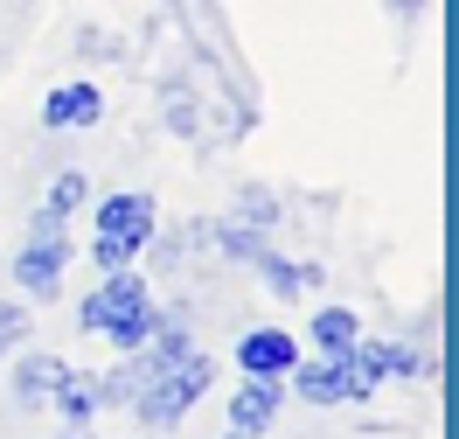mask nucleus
Wrapping results in <instances>:
<instances>
[{
  "label": "nucleus",
  "mask_w": 459,
  "mask_h": 439,
  "mask_svg": "<svg viewBox=\"0 0 459 439\" xmlns=\"http://www.w3.org/2000/svg\"><path fill=\"white\" fill-rule=\"evenodd\" d=\"M153 293H146V279H133V272H105V286L84 300V328H98L112 349H140L146 335H153Z\"/></svg>",
  "instance_id": "obj_1"
},
{
  "label": "nucleus",
  "mask_w": 459,
  "mask_h": 439,
  "mask_svg": "<svg viewBox=\"0 0 459 439\" xmlns=\"http://www.w3.org/2000/svg\"><path fill=\"white\" fill-rule=\"evenodd\" d=\"M209 383H216V363L202 349H188V356H174L160 377H146L140 391H133V411H140V426H181Z\"/></svg>",
  "instance_id": "obj_2"
},
{
  "label": "nucleus",
  "mask_w": 459,
  "mask_h": 439,
  "mask_svg": "<svg viewBox=\"0 0 459 439\" xmlns=\"http://www.w3.org/2000/svg\"><path fill=\"white\" fill-rule=\"evenodd\" d=\"M153 196H105L98 203V237H91V259H98V272H126V259L133 251H146V237H153Z\"/></svg>",
  "instance_id": "obj_3"
},
{
  "label": "nucleus",
  "mask_w": 459,
  "mask_h": 439,
  "mask_svg": "<svg viewBox=\"0 0 459 439\" xmlns=\"http://www.w3.org/2000/svg\"><path fill=\"white\" fill-rule=\"evenodd\" d=\"M63 265H70V237H63V216H56V209H35L29 244H22V259H14V279H22V293H35V300H56Z\"/></svg>",
  "instance_id": "obj_4"
},
{
  "label": "nucleus",
  "mask_w": 459,
  "mask_h": 439,
  "mask_svg": "<svg viewBox=\"0 0 459 439\" xmlns=\"http://www.w3.org/2000/svg\"><path fill=\"white\" fill-rule=\"evenodd\" d=\"M286 377H292V391H299L307 405H355V398H369V391H376V377L348 349L342 356H314V363H292Z\"/></svg>",
  "instance_id": "obj_5"
},
{
  "label": "nucleus",
  "mask_w": 459,
  "mask_h": 439,
  "mask_svg": "<svg viewBox=\"0 0 459 439\" xmlns=\"http://www.w3.org/2000/svg\"><path fill=\"white\" fill-rule=\"evenodd\" d=\"M237 363H244L251 377H286L292 363H299V349H292V335H279V328H251V335L237 342Z\"/></svg>",
  "instance_id": "obj_6"
},
{
  "label": "nucleus",
  "mask_w": 459,
  "mask_h": 439,
  "mask_svg": "<svg viewBox=\"0 0 459 439\" xmlns=\"http://www.w3.org/2000/svg\"><path fill=\"white\" fill-rule=\"evenodd\" d=\"M63 356H49V349H35V356H22V370H14V405L22 411H42L49 398H56V383H63Z\"/></svg>",
  "instance_id": "obj_7"
},
{
  "label": "nucleus",
  "mask_w": 459,
  "mask_h": 439,
  "mask_svg": "<svg viewBox=\"0 0 459 439\" xmlns=\"http://www.w3.org/2000/svg\"><path fill=\"white\" fill-rule=\"evenodd\" d=\"M98 112H105L98 84H63V91L42 98V126H56V133H77V126H91Z\"/></svg>",
  "instance_id": "obj_8"
},
{
  "label": "nucleus",
  "mask_w": 459,
  "mask_h": 439,
  "mask_svg": "<svg viewBox=\"0 0 459 439\" xmlns=\"http://www.w3.org/2000/svg\"><path fill=\"white\" fill-rule=\"evenodd\" d=\"M272 418H279V377H251L230 398V426H244V433H264Z\"/></svg>",
  "instance_id": "obj_9"
},
{
  "label": "nucleus",
  "mask_w": 459,
  "mask_h": 439,
  "mask_svg": "<svg viewBox=\"0 0 459 439\" xmlns=\"http://www.w3.org/2000/svg\"><path fill=\"white\" fill-rule=\"evenodd\" d=\"M49 405H56L70 426H84L91 411H105V383H98V377H77V370H63V383H56V398H49Z\"/></svg>",
  "instance_id": "obj_10"
},
{
  "label": "nucleus",
  "mask_w": 459,
  "mask_h": 439,
  "mask_svg": "<svg viewBox=\"0 0 459 439\" xmlns=\"http://www.w3.org/2000/svg\"><path fill=\"white\" fill-rule=\"evenodd\" d=\"M355 363L369 370V377H418L425 370V356H411V349H397V342H355Z\"/></svg>",
  "instance_id": "obj_11"
},
{
  "label": "nucleus",
  "mask_w": 459,
  "mask_h": 439,
  "mask_svg": "<svg viewBox=\"0 0 459 439\" xmlns=\"http://www.w3.org/2000/svg\"><path fill=\"white\" fill-rule=\"evenodd\" d=\"M251 265H258L264 279H272V293H286V300H292V293H307V286H320V272H314V265H292V259H279L272 244H264V251H258Z\"/></svg>",
  "instance_id": "obj_12"
},
{
  "label": "nucleus",
  "mask_w": 459,
  "mask_h": 439,
  "mask_svg": "<svg viewBox=\"0 0 459 439\" xmlns=\"http://www.w3.org/2000/svg\"><path fill=\"white\" fill-rule=\"evenodd\" d=\"M355 335H362V328H355V314H348V307H320V314H314V342H320V356L355 349Z\"/></svg>",
  "instance_id": "obj_13"
},
{
  "label": "nucleus",
  "mask_w": 459,
  "mask_h": 439,
  "mask_svg": "<svg viewBox=\"0 0 459 439\" xmlns=\"http://www.w3.org/2000/svg\"><path fill=\"white\" fill-rule=\"evenodd\" d=\"M29 342V307H14V300H0V356H14Z\"/></svg>",
  "instance_id": "obj_14"
},
{
  "label": "nucleus",
  "mask_w": 459,
  "mask_h": 439,
  "mask_svg": "<svg viewBox=\"0 0 459 439\" xmlns=\"http://www.w3.org/2000/svg\"><path fill=\"white\" fill-rule=\"evenodd\" d=\"M77 203H84V175H56V189H49V203H42V209H56V216H70Z\"/></svg>",
  "instance_id": "obj_15"
},
{
  "label": "nucleus",
  "mask_w": 459,
  "mask_h": 439,
  "mask_svg": "<svg viewBox=\"0 0 459 439\" xmlns=\"http://www.w3.org/2000/svg\"><path fill=\"white\" fill-rule=\"evenodd\" d=\"M168 126H174V133H195V105H188V98H181V91H168Z\"/></svg>",
  "instance_id": "obj_16"
},
{
  "label": "nucleus",
  "mask_w": 459,
  "mask_h": 439,
  "mask_svg": "<svg viewBox=\"0 0 459 439\" xmlns=\"http://www.w3.org/2000/svg\"><path fill=\"white\" fill-rule=\"evenodd\" d=\"M230 439H258V433H244V426H230Z\"/></svg>",
  "instance_id": "obj_17"
}]
</instances>
